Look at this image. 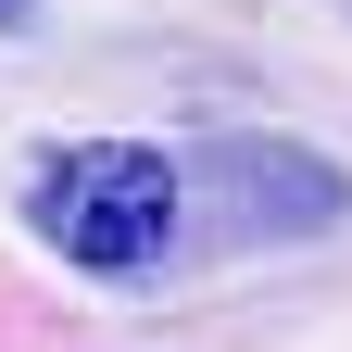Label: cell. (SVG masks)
<instances>
[{
	"instance_id": "3957f363",
	"label": "cell",
	"mask_w": 352,
	"mask_h": 352,
	"mask_svg": "<svg viewBox=\"0 0 352 352\" xmlns=\"http://www.w3.org/2000/svg\"><path fill=\"white\" fill-rule=\"evenodd\" d=\"M25 13H38V0H0V38H13V25H25Z\"/></svg>"
},
{
	"instance_id": "7a4b0ae2",
	"label": "cell",
	"mask_w": 352,
	"mask_h": 352,
	"mask_svg": "<svg viewBox=\"0 0 352 352\" xmlns=\"http://www.w3.org/2000/svg\"><path fill=\"white\" fill-rule=\"evenodd\" d=\"M201 176H214V201H227L252 239H315V227L352 214V176L315 164V151H289V139H214Z\"/></svg>"
},
{
	"instance_id": "6da1fadb",
	"label": "cell",
	"mask_w": 352,
	"mask_h": 352,
	"mask_svg": "<svg viewBox=\"0 0 352 352\" xmlns=\"http://www.w3.org/2000/svg\"><path fill=\"white\" fill-rule=\"evenodd\" d=\"M176 214H189V176L151 139H76V151H51L25 176V227L76 277H151L176 252Z\"/></svg>"
}]
</instances>
